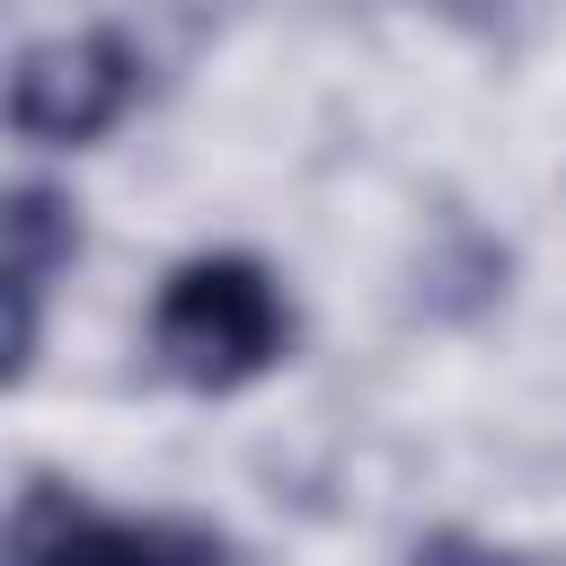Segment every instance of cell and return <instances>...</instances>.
Listing matches in <instances>:
<instances>
[{
	"instance_id": "obj_1",
	"label": "cell",
	"mask_w": 566,
	"mask_h": 566,
	"mask_svg": "<svg viewBox=\"0 0 566 566\" xmlns=\"http://www.w3.org/2000/svg\"><path fill=\"white\" fill-rule=\"evenodd\" d=\"M283 345H292V310H283V283L256 256H186L159 283L150 354H159L168 380L230 398V389L265 380L283 363Z\"/></svg>"
},
{
	"instance_id": "obj_2",
	"label": "cell",
	"mask_w": 566,
	"mask_h": 566,
	"mask_svg": "<svg viewBox=\"0 0 566 566\" xmlns=\"http://www.w3.org/2000/svg\"><path fill=\"white\" fill-rule=\"evenodd\" d=\"M133 97H142V53L115 27L44 35L9 71V133L35 150H80V142L115 133Z\"/></svg>"
},
{
	"instance_id": "obj_3",
	"label": "cell",
	"mask_w": 566,
	"mask_h": 566,
	"mask_svg": "<svg viewBox=\"0 0 566 566\" xmlns=\"http://www.w3.org/2000/svg\"><path fill=\"white\" fill-rule=\"evenodd\" d=\"M9 566H221V539L195 522H115L88 513L80 486L27 478L9 513Z\"/></svg>"
},
{
	"instance_id": "obj_4",
	"label": "cell",
	"mask_w": 566,
	"mask_h": 566,
	"mask_svg": "<svg viewBox=\"0 0 566 566\" xmlns=\"http://www.w3.org/2000/svg\"><path fill=\"white\" fill-rule=\"evenodd\" d=\"M80 256V203L62 186H9L0 212V292H44Z\"/></svg>"
},
{
	"instance_id": "obj_5",
	"label": "cell",
	"mask_w": 566,
	"mask_h": 566,
	"mask_svg": "<svg viewBox=\"0 0 566 566\" xmlns=\"http://www.w3.org/2000/svg\"><path fill=\"white\" fill-rule=\"evenodd\" d=\"M407 566H522V557L495 548V539H478V531H433V539H416Z\"/></svg>"
}]
</instances>
